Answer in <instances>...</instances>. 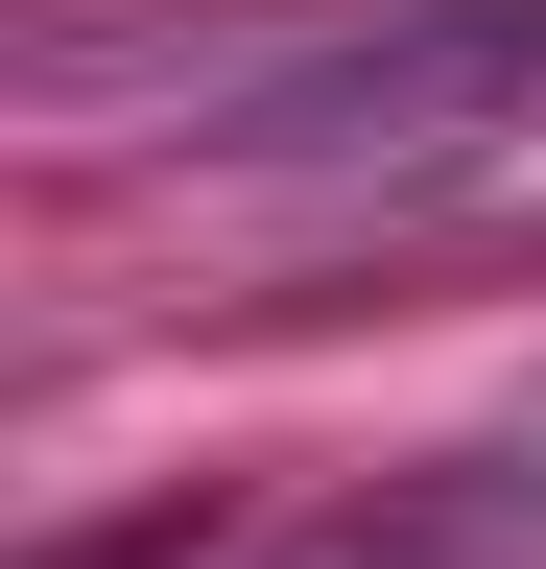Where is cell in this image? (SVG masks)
<instances>
[{
  "instance_id": "cell-1",
  "label": "cell",
  "mask_w": 546,
  "mask_h": 569,
  "mask_svg": "<svg viewBox=\"0 0 546 569\" xmlns=\"http://www.w3.org/2000/svg\"><path fill=\"white\" fill-rule=\"evenodd\" d=\"M48 119L167 142L215 190H451L546 142V0H215V24H48Z\"/></svg>"
}]
</instances>
